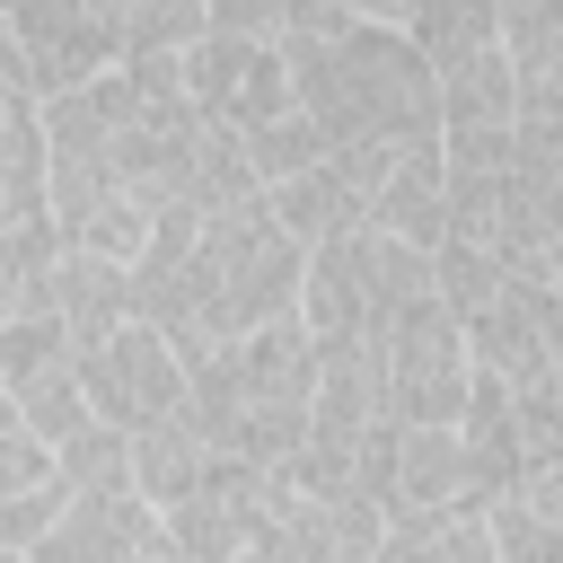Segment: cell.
Returning <instances> with one entry per match:
<instances>
[{
    "label": "cell",
    "mask_w": 563,
    "mask_h": 563,
    "mask_svg": "<svg viewBox=\"0 0 563 563\" xmlns=\"http://www.w3.org/2000/svg\"><path fill=\"white\" fill-rule=\"evenodd\" d=\"M466 361L475 369H493V378H545L554 369V290H545V273H510L501 282V299L493 308H475L466 325Z\"/></svg>",
    "instance_id": "30bf717a"
},
{
    "label": "cell",
    "mask_w": 563,
    "mask_h": 563,
    "mask_svg": "<svg viewBox=\"0 0 563 563\" xmlns=\"http://www.w3.org/2000/svg\"><path fill=\"white\" fill-rule=\"evenodd\" d=\"M9 405L44 431V440H70L79 422H88V396H79V361H62V369H44V378H26V387H9Z\"/></svg>",
    "instance_id": "f1b7e54d"
},
{
    "label": "cell",
    "mask_w": 563,
    "mask_h": 563,
    "mask_svg": "<svg viewBox=\"0 0 563 563\" xmlns=\"http://www.w3.org/2000/svg\"><path fill=\"white\" fill-rule=\"evenodd\" d=\"M519 501H528L537 519H554V528H563V449L528 466V484H519Z\"/></svg>",
    "instance_id": "836d02e7"
},
{
    "label": "cell",
    "mask_w": 563,
    "mask_h": 563,
    "mask_svg": "<svg viewBox=\"0 0 563 563\" xmlns=\"http://www.w3.org/2000/svg\"><path fill=\"white\" fill-rule=\"evenodd\" d=\"M449 501H466L457 422H396V457H387L378 510H387V519H422V510H449Z\"/></svg>",
    "instance_id": "2e32d148"
},
{
    "label": "cell",
    "mask_w": 563,
    "mask_h": 563,
    "mask_svg": "<svg viewBox=\"0 0 563 563\" xmlns=\"http://www.w3.org/2000/svg\"><path fill=\"white\" fill-rule=\"evenodd\" d=\"M273 493H282V475H273V466H255V457H211V466H202V484H194L185 501H167V510H158V528H167L194 563H238V554H246V537L264 528Z\"/></svg>",
    "instance_id": "8992f818"
},
{
    "label": "cell",
    "mask_w": 563,
    "mask_h": 563,
    "mask_svg": "<svg viewBox=\"0 0 563 563\" xmlns=\"http://www.w3.org/2000/svg\"><path fill=\"white\" fill-rule=\"evenodd\" d=\"M484 519H493V545H501V563H563V528H554V519H537L519 493H510V501H493Z\"/></svg>",
    "instance_id": "4dcf8cb0"
},
{
    "label": "cell",
    "mask_w": 563,
    "mask_h": 563,
    "mask_svg": "<svg viewBox=\"0 0 563 563\" xmlns=\"http://www.w3.org/2000/svg\"><path fill=\"white\" fill-rule=\"evenodd\" d=\"M554 378H563V317H554Z\"/></svg>",
    "instance_id": "f35d334b"
},
{
    "label": "cell",
    "mask_w": 563,
    "mask_h": 563,
    "mask_svg": "<svg viewBox=\"0 0 563 563\" xmlns=\"http://www.w3.org/2000/svg\"><path fill=\"white\" fill-rule=\"evenodd\" d=\"M501 282H510V264H501L493 246H475V238H440V246H431V290H440V308H449L457 325H466L475 308H493Z\"/></svg>",
    "instance_id": "cb8c5ba5"
},
{
    "label": "cell",
    "mask_w": 563,
    "mask_h": 563,
    "mask_svg": "<svg viewBox=\"0 0 563 563\" xmlns=\"http://www.w3.org/2000/svg\"><path fill=\"white\" fill-rule=\"evenodd\" d=\"M79 396H88L97 422L141 431V422H158L167 405H185V352H176L150 317H123L114 334H97V343L79 352Z\"/></svg>",
    "instance_id": "277c9868"
},
{
    "label": "cell",
    "mask_w": 563,
    "mask_h": 563,
    "mask_svg": "<svg viewBox=\"0 0 563 563\" xmlns=\"http://www.w3.org/2000/svg\"><path fill=\"white\" fill-rule=\"evenodd\" d=\"M238 141H246V158H255V176H264V185H282V176H299L317 150H334V141L317 132V114H299V106H290V114H273V123H255V132H238Z\"/></svg>",
    "instance_id": "83f0119b"
},
{
    "label": "cell",
    "mask_w": 563,
    "mask_h": 563,
    "mask_svg": "<svg viewBox=\"0 0 563 563\" xmlns=\"http://www.w3.org/2000/svg\"><path fill=\"white\" fill-rule=\"evenodd\" d=\"M387 158H396V150L334 141V150H317L299 176L264 185V202H273V220H282L299 246H317V238H343V229H369V194H378Z\"/></svg>",
    "instance_id": "52a82bcc"
},
{
    "label": "cell",
    "mask_w": 563,
    "mask_h": 563,
    "mask_svg": "<svg viewBox=\"0 0 563 563\" xmlns=\"http://www.w3.org/2000/svg\"><path fill=\"white\" fill-rule=\"evenodd\" d=\"M378 361H387V413L396 422H457L475 361H466V334H457V317L440 299H422L405 325H387Z\"/></svg>",
    "instance_id": "5b68a950"
},
{
    "label": "cell",
    "mask_w": 563,
    "mask_h": 563,
    "mask_svg": "<svg viewBox=\"0 0 563 563\" xmlns=\"http://www.w3.org/2000/svg\"><path fill=\"white\" fill-rule=\"evenodd\" d=\"M53 475V440L0 396V493H26V484H44Z\"/></svg>",
    "instance_id": "d6a6232c"
},
{
    "label": "cell",
    "mask_w": 563,
    "mask_h": 563,
    "mask_svg": "<svg viewBox=\"0 0 563 563\" xmlns=\"http://www.w3.org/2000/svg\"><path fill=\"white\" fill-rule=\"evenodd\" d=\"M545 290H554V317H563V238H554V255H545Z\"/></svg>",
    "instance_id": "74e56055"
},
{
    "label": "cell",
    "mask_w": 563,
    "mask_h": 563,
    "mask_svg": "<svg viewBox=\"0 0 563 563\" xmlns=\"http://www.w3.org/2000/svg\"><path fill=\"white\" fill-rule=\"evenodd\" d=\"M0 563H26V554H9V545H0Z\"/></svg>",
    "instance_id": "ab89813d"
},
{
    "label": "cell",
    "mask_w": 563,
    "mask_h": 563,
    "mask_svg": "<svg viewBox=\"0 0 563 563\" xmlns=\"http://www.w3.org/2000/svg\"><path fill=\"white\" fill-rule=\"evenodd\" d=\"M35 211H44V123L18 114V123L0 132V229H18V220H35Z\"/></svg>",
    "instance_id": "4316f807"
},
{
    "label": "cell",
    "mask_w": 563,
    "mask_h": 563,
    "mask_svg": "<svg viewBox=\"0 0 563 563\" xmlns=\"http://www.w3.org/2000/svg\"><path fill=\"white\" fill-rule=\"evenodd\" d=\"M185 405L202 413L220 457L282 466L308 440V413H317V334H308V317L282 308L273 325L185 361Z\"/></svg>",
    "instance_id": "7a4b0ae2"
},
{
    "label": "cell",
    "mask_w": 563,
    "mask_h": 563,
    "mask_svg": "<svg viewBox=\"0 0 563 563\" xmlns=\"http://www.w3.org/2000/svg\"><path fill=\"white\" fill-rule=\"evenodd\" d=\"M334 0H202V26H220V35H299V26H317Z\"/></svg>",
    "instance_id": "f546056e"
},
{
    "label": "cell",
    "mask_w": 563,
    "mask_h": 563,
    "mask_svg": "<svg viewBox=\"0 0 563 563\" xmlns=\"http://www.w3.org/2000/svg\"><path fill=\"white\" fill-rule=\"evenodd\" d=\"M53 317H62L70 361H79L97 334H114L123 317H141L132 264H123V255H97V246H62V255H53Z\"/></svg>",
    "instance_id": "4fadbf2b"
},
{
    "label": "cell",
    "mask_w": 563,
    "mask_h": 563,
    "mask_svg": "<svg viewBox=\"0 0 563 563\" xmlns=\"http://www.w3.org/2000/svg\"><path fill=\"white\" fill-rule=\"evenodd\" d=\"M211 457H220V449H211L202 413H194V405H167L158 422L132 431V493H141L150 510H167V501H185V493L202 484Z\"/></svg>",
    "instance_id": "ac0fdd59"
},
{
    "label": "cell",
    "mask_w": 563,
    "mask_h": 563,
    "mask_svg": "<svg viewBox=\"0 0 563 563\" xmlns=\"http://www.w3.org/2000/svg\"><path fill=\"white\" fill-rule=\"evenodd\" d=\"M176 70H185V97H194L202 123L255 132V123L290 114V62H282L273 35H220V26H202L176 53Z\"/></svg>",
    "instance_id": "3957f363"
},
{
    "label": "cell",
    "mask_w": 563,
    "mask_h": 563,
    "mask_svg": "<svg viewBox=\"0 0 563 563\" xmlns=\"http://www.w3.org/2000/svg\"><path fill=\"white\" fill-rule=\"evenodd\" d=\"M282 62H290V106L317 114L325 141H361V150L440 141V70L413 53L405 26L325 9L317 26L282 35Z\"/></svg>",
    "instance_id": "6da1fadb"
},
{
    "label": "cell",
    "mask_w": 563,
    "mask_h": 563,
    "mask_svg": "<svg viewBox=\"0 0 563 563\" xmlns=\"http://www.w3.org/2000/svg\"><path fill=\"white\" fill-rule=\"evenodd\" d=\"M369 255H378V229H343V238L308 246V264H299L308 334H369Z\"/></svg>",
    "instance_id": "5bb4252c"
},
{
    "label": "cell",
    "mask_w": 563,
    "mask_h": 563,
    "mask_svg": "<svg viewBox=\"0 0 563 563\" xmlns=\"http://www.w3.org/2000/svg\"><path fill=\"white\" fill-rule=\"evenodd\" d=\"M238 563H343V545H334V528H325V501H308V493L282 484Z\"/></svg>",
    "instance_id": "7402d4cb"
},
{
    "label": "cell",
    "mask_w": 563,
    "mask_h": 563,
    "mask_svg": "<svg viewBox=\"0 0 563 563\" xmlns=\"http://www.w3.org/2000/svg\"><path fill=\"white\" fill-rule=\"evenodd\" d=\"M53 255H62V229L44 211L0 229V325L26 317V308H53Z\"/></svg>",
    "instance_id": "603a6c76"
},
{
    "label": "cell",
    "mask_w": 563,
    "mask_h": 563,
    "mask_svg": "<svg viewBox=\"0 0 563 563\" xmlns=\"http://www.w3.org/2000/svg\"><path fill=\"white\" fill-rule=\"evenodd\" d=\"M62 510H70V484H62V475H44V484H26V493H0V545L26 554Z\"/></svg>",
    "instance_id": "1f68e13d"
},
{
    "label": "cell",
    "mask_w": 563,
    "mask_h": 563,
    "mask_svg": "<svg viewBox=\"0 0 563 563\" xmlns=\"http://www.w3.org/2000/svg\"><path fill=\"white\" fill-rule=\"evenodd\" d=\"M369 229L396 238V246H440L449 238V167H440V141H413L387 158L378 194H369Z\"/></svg>",
    "instance_id": "9a60e30c"
},
{
    "label": "cell",
    "mask_w": 563,
    "mask_h": 563,
    "mask_svg": "<svg viewBox=\"0 0 563 563\" xmlns=\"http://www.w3.org/2000/svg\"><path fill=\"white\" fill-rule=\"evenodd\" d=\"M493 44H501V62L519 70L528 97H563V0H501Z\"/></svg>",
    "instance_id": "ffe728a7"
},
{
    "label": "cell",
    "mask_w": 563,
    "mask_h": 563,
    "mask_svg": "<svg viewBox=\"0 0 563 563\" xmlns=\"http://www.w3.org/2000/svg\"><path fill=\"white\" fill-rule=\"evenodd\" d=\"M493 9H501V0H413L405 35H413V53L440 70V62L475 53V44H493Z\"/></svg>",
    "instance_id": "d4e9b609"
},
{
    "label": "cell",
    "mask_w": 563,
    "mask_h": 563,
    "mask_svg": "<svg viewBox=\"0 0 563 563\" xmlns=\"http://www.w3.org/2000/svg\"><path fill=\"white\" fill-rule=\"evenodd\" d=\"M343 18H378V26H405L413 18V0H334Z\"/></svg>",
    "instance_id": "d590c367"
},
{
    "label": "cell",
    "mask_w": 563,
    "mask_h": 563,
    "mask_svg": "<svg viewBox=\"0 0 563 563\" xmlns=\"http://www.w3.org/2000/svg\"><path fill=\"white\" fill-rule=\"evenodd\" d=\"M369 422H387V361L369 334H317V413L308 431L317 440H361Z\"/></svg>",
    "instance_id": "7c38bea8"
},
{
    "label": "cell",
    "mask_w": 563,
    "mask_h": 563,
    "mask_svg": "<svg viewBox=\"0 0 563 563\" xmlns=\"http://www.w3.org/2000/svg\"><path fill=\"white\" fill-rule=\"evenodd\" d=\"M150 537H158V510L141 493H106V501H70L26 545V563H132Z\"/></svg>",
    "instance_id": "e0dca14e"
},
{
    "label": "cell",
    "mask_w": 563,
    "mask_h": 563,
    "mask_svg": "<svg viewBox=\"0 0 563 563\" xmlns=\"http://www.w3.org/2000/svg\"><path fill=\"white\" fill-rule=\"evenodd\" d=\"M510 123H519V70L501 62V44L440 62V158H501Z\"/></svg>",
    "instance_id": "9c48e42d"
},
{
    "label": "cell",
    "mask_w": 563,
    "mask_h": 563,
    "mask_svg": "<svg viewBox=\"0 0 563 563\" xmlns=\"http://www.w3.org/2000/svg\"><path fill=\"white\" fill-rule=\"evenodd\" d=\"M132 563H194V554H185V545H176V537H167V528H158V537H150V545H141V554H132Z\"/></svg>",
    "instance_id": "8d00e7d4"
},
{
    "label": "cell",
    "mask_w": 563,
    "mask_h": 563,
    "mask_svg": "<svg viewBox=\"0 0 563 563\" xmlns=\"http://www.w3.org/2000/svg\"><path fill=\"white\" fill-rule=\"evenodd\" d=\"M123 35V53H185L202 35V0H97Z\"/></svg>",
    "instance_id": "484cf974"
},
{
    "label": "cell",
    "mask_w": 563,
    "mask_h": 563,
    "mask_svg": "<svg viewBox=\"0 0 563 563\" xmlns=\"http://www.w3.org/2000/svg\"><path fill=\"white\" fill-rule=\"evenodd\" d=\"M53 475L70 484V501H106V493H132V431L88 413L70 440H53Z\"/></svg>",
    "instance_id": "44dd1931"
},
{
    "label": "cell",
    "mask_w": 563,
    "mask_h": 563,
    "mask_svg": "<svg viewBox=\"0 0 563 563\" xmlns=\"http://www.w3.org/2000/svg\"><path fill=\"white\" fill-rule=\"evenodd\" d=\"M0 18H9V35L26 44L35 106L123 62V35H114V18H106L97 0H0Z\"/></svg>",
    "instance_id": "ba28073f"
},
{
    "label": "cell",
    "mask_w": 563,
    "mask_h": 563,
    "mask_svg": "<svg viewBox=\"0 0 563 563\" xmlns=\"http://www.w3.org/2000/svg\"><path fill=\"white\" fill-rule=\"evenodd\" d=\"M457 449H466V501L493 510L528 484V449H519V413H510V378L475 369L466 405H457Z\"/></svg>",
    "instance_id": "8fae6325"
},
{
    "label": "cell",
    "mask_w": 563,
    "mask_h": 563,
    "mask_svg": "<svg viewBox=\"0 0 563 563\" xmlns=\"http://www.w3.org/2000/svg\"><path fill=\"white\" fill-rule=\"evenodd\" d=\"M0 106H35V70H26V44L9 35V18H0Z\"/></svg>",
    "instance_id": "e575fe53"
},
{
    "label": "cell",
    "mask_w": 563,
    "mask_h": 563,
    "mask_svg": "<svg viewBox=\"0 0 563 563\" xmlns=\"http://www.w3.org/2000/svg\"><path fill=\"white\" fill-rule=\"evenodd\" d=\"M378 563H501V545H493V519L475 501H449L422 519H387Z\"/></svg>",
    "instance_id": "d6986e66"
}]
</instances>
